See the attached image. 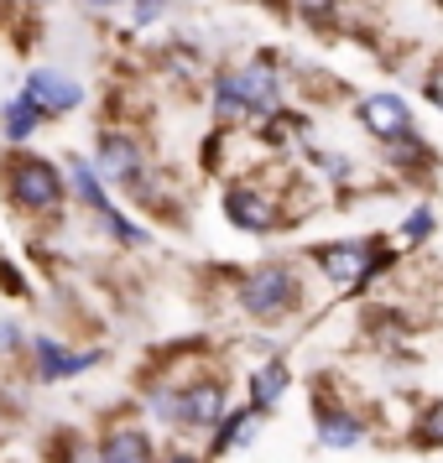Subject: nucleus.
<instances>
[{
  "label": "nucleus",
  "instance_id": "nucleus-5",
  "mask_svg": "<svg viewBox=\"0 0 443 463\" xmlns=\"http://www.w3.org/2000/svg\"><path fill=\"white\" fill-rule=\"evenodd\" d=\"M183 427H219L225 421V411H230V396H225V385L219 380H198V385H188L183 391Z\"/></svg>",
  "mask_w": 443,
  "mask_h": 463
},
{
  "label": "nucleus",
  "instance_id": "nucleus-13",
  "mask_svg": "<svg viewBox=\"0 0 443 463\" xmlns=\"http://www.w3.org/2000/svg\"><path fill=\"white\" fill-rule=\"evenodd\" d=\"M282 391H287V364H261L251 380V406L255 411H272L282 401Z\"/></svg>",
  "mask_w": 443,
  "mask_h": 463
},
{
  "label": "nucleus",
  "instance_id": "nucleus-10",
  "mask_svg": "<svg viewBox=\"0 0 443 463\" xmlns=\"http://www.w3.org/2000/svg\"><path fill=\"white\" fill-rule=\"evenodd\" d=\"M32 354H37V380H68V375H84L89 364H100V354H68L53 338H37Z\"/></svg>",
  "mask_w": 443,
  "mask_h": 463
},
{
  "label": "nucleus",
  "instance_id": "nucleus-23",
  "mask_svg": "<svg viewBox=\"0 0 443 463\" xmlns=\"http://www.w3.org/2000/svg\"><path fill=\"white\" fill-rule=\"evenodd\" d=\"M11 349H22V328L16 323H0V354H11Z\"/></svg>",
  "mask_w": 443,
  "mask_h": 463
},
{
  "label": "nucleus",
  "instance_id": "nucleus-26",
  "mask_svg": "<svg viewBox=\"0 0 443 463\" xmlns=\"http://www.w3.org/2000/svg\"><path fill=\"white\" fill-rule=\"evenodd\" d=\"M162 463H198V458H193L188 448H172V453H168V458H162Z\"/></svg>",
  "mask_w": 443,
  "mask_h": 463
},
{
  "label": "nucleus",
  "instance_id": "nucleus-16",
  "mask_svg": "<svg viewBox=\"0 0 443 463\" xmlns=\"http://www.w3.org/2000/svg\"><path fill=\"white\" fill-rule=\"evenodd\" d=\"M214 115H219V120H240V115H251L235 73H219V79H214Z\"/></svg>",
  "mask_w": 443,
  "mask_h": 463
},
{
  "label": "nucleus",
  "instance_id": "nucleus-15",
  "mask_svg": "<svg viewBox=\"0 0 443 463\" xmlns=\"http://www.w3.org/2000/svg\"><path fill=\"white\" fill-rule=\"evenodd\" d=\"M255 406H246V411H235L230 421H219V432H214V453H230V448H246L251 442V432H255Z\"/></svg>",
  "mask_w": 443,
  "mask_h": 463
},
{
  "label": "nucleus",
  "instance_id": "nucleus-6",
  "mask_svg": "<svg viewBox=\"0 0 443 463\" xmlns=\"http://www.w3.org/2000/svg\"><path fill=\"white\" fill-rule=\"evenodd\" d=\"M360 126L380 136V141H397V136L412 130V115H407L397 94H371V99H360Z\"/></svg>",
  "mask_w": 443,
  "mask_h": 463
},
{
  "label": "nucleus",
  "instance_id": "nucleus-24",
  "mask_svg": "<svg viewBox=\"0 0 443 463\" xmlns=\"http://www.w3.org/2000/svg\"><path fill=\"white\" fill-rule=\"evenodd\" d=\"M428 99H433V105L443 109V68H438V73H433V79H428Z\"/></svg>",
  "mask_w": 443,
  "mask_h": 463
},
{
  "label": "nucleus",
  "instance_id": "nucleus-1",
  "mask_svg": "<svg viewBox=\"0 0 443 463\" xmlns=\"http://www.w3.org/2000/svg\"><path fill=\"white\" fill-rule=\"evenodd\" d=\"M5 188H11V203H16V209H32V213L63 203V177H58V167L43 162V156H16L11 172H5Z\"/></svg>",
  "mask_w": 443,
  "mask_h": 463
},
{
  "label": "nucleus",
  "instance_id": "nucleus-14",
  "mask_svg": "<svg viewBox=\"0 0 443 463\" xmlns=\"http://www.w3.org/2000/svg\"><path fill=\"white\" fill-rule=\"evenodd\" d=\"M37 120H43V105L22 89V99H11V109H5V141H26L37 130Z\"/></svg>",
  "mask_w": 443,
  "mask_h": 463
},
{
  "label": "nucleus",
  "instance_id": "nucleus-19",
  "mask_svg": "<svg viewBox=\"0 0 443 463\" xmlns=\"http://www.w3.org/2000/svg\"><path fill=\"white\" fill-rule=\"evenodd\" d=\"M100 219H105V230L115 234V240H120V245H141V240H147V234L136 230V224H130V219H120V213L110 209V203H105V209H100Z\"/></svg>",
  "mask_w": 443,
  "mask_h": 463
},
{
  "label": "nucleus",
  "instance_id": "nucleus-11",
  "mask_svg": "<svg viewBox=\"0 0 443 463\" xmlns=\"http://www.w3.org/2000/svg\"><path fill=\"white\" fill-rule=\"evenodd\" d=\"M318 438H323V448H355L365 438V421L339 406H318Z\"/></svg>",
  "mask_w": 443,
  "mask_h": 463
},
{
  "label": "nucleus",
  "instance_id": "nucleus-4",
  "mask_svg": "<svg viewBox=\"0 0 443 463\" xmlns=\"http://www.w3.org/2000/svg\"><path fill=\"white\" fill-rule=\"evenodd\" d=\"M225 213H230V224L240 230H272L276 224V198L261 188H246V183H235L225 193Z\"/></svg>",
  "mask_w": 443,
  "mask_h": 463
},
{
  "label": "nucleus",
  "instance_id": "nucleus-18",
  "mask_svg": "<svg viewBox=\"0 0 443 463\" xmlns=\"http://www.w3.org/2000/svg\"><path fill=\"white\" fill-rule=\"evenodd\" d=\"M73 188L84 193V203H94V209H105V203H110L105 188H100V177H94V167H89V162H73Z\"/></svg>",
  "mask_w": 443,
  "mask_h": 463
},
{
  "label": "nucleus",
  "instance_id": "nucleus-9",
  "mask_svg": "<svg viewBox=\"0 0 443 463\" xmlns=\"http://www.w3.org/2000/svg\"><path fill=\"white\" fill-rule=\"evenodd\" d=\"M26 94L37 99L43 109H53V115H63V109H73L79 99H84V89L73 84L68 73H53V68H37V73H26Z\"/></svg>",
  "mask_w": 443,
  "mask_h": 463
},
{
  "label": "nucleus",
  "instance_id": "nucleus-25",
  "mask_svg": "<svg viewBox=\"0 0 443 463\" xmlns=\"http://www.w3.org/2000/svg\"><path fill=\"white\" fill-rule=\"evenodd\" d=\"M297 5H303L308 16H329V5H334V0H297Z\"/></svg>",
  "mask_w": 443,
  "mask_h": 463
},
{
  "label": "nucleus",
  "instance_id": "nucleus-2",
  "mask_svg": "<svg viewBox=\"0 0 443 463\" xmlns=\"http://www.w3.org/2000/svg\"><path fill=\"white\" fill-rule=\"evenodd\" d=\"M240 302L251 317H282L297 307V276L287 266H261L240 281Z\"/></svg>",
  "mask_w": 443,
  "mask_h": 463
},
{
  "label": "nucleus",
  "instance_id": "nucleus-27",
  "mask_svg": "<svg viewBox=\"0 0 443 463\" xmlns=\"http://www.w3.org/2000/svg\"><path fill=\"white\" fill-rule=\"evenodd\" d=\"M89 5H120V0H89Z\"/></svg>",
  "mask_w": 443,
  "mask_h": 463
},
{
  "label": "nucleus",
  "instance_id": "nucleus-3",
  "mask_svg": "<svg viewBox=\"0 0 443 463\" xmlns=\"http://www.w3.org/2000/svg\"><path fill=\"white\" fill-rule=\"evenodd\" d=\"M318 271L329 276L334 287H360L365 276L376 271V245H371V240H344V245H323V250H318Z\"/></svg>",
  "mask_w": 443,
  "mask_h": 463
},
{
  "label": "nucleus",
  "instance_id": "nucleus-7",
  "mask_svg": "<svg viewBox=\"0 0 443 463\" xmlns=\"http://www.w3.org/2000/svg\"><path fill=\"white\" fill-rule=\"evenodd\" d=\"M100 172H105L110 183H136L141 177V141L120 136V130L100 136Z\"/></svg>",
  "mask_w": 443,
  "mask_h": 463
},
{
  "label": "nucleus",
  "instance_id": "nucleus-20",
  "mask_svg": "<svg viewBox=\"0 0 443 463\" xmlns=\"http://www.w3.org/2000/svg\"><path fill=\"white\" fill-rule=\"evenodd\" d=\"M151 417L157 421H178L183 417V401L172 396V391H151Z\"/></svg>",
  "mask_w": 443,
  "mask_h": 463
},
{
  "label": "nucleus",
  "instance_id": "nucleus-8",
  "mask_svg": "<svg viewBox=\"0 0 443 463\" xmlns=\"http://www.w3.org/2000/svg\"><path fill=\"white\" fill-rule=\"evenodd\" d=\"M240 79V94H246V109H251L255 120H272L276 105H282V84H276V73L266 63H251L235 73Z\"/></svg>",
  "mask_w": 443,
  "mask_h": 463
},
{
  "label": "nucleus",
  "instance_id": "nucleus-17",
  "mask_svg": "<svg viewBox=\"0 0 443 463\" xmlns=\"http://www.w3.org/2000/svg\"><path fill=\"white\" fill-rule=\"evenodd\" d=\"M418 442L422 448H443V401H433L418 417Z\"/></svg>",
  "mask_w": 443,
  "mask_h": 463
},
{
  "label": "nucleus",
  "instance_id": "nucleus-21",
  "mask_svg": "<svg viewBox=\"0 0 443 463\" xmlns=\"http://www.w3.org/2000/svg\"><path fill=\"white\" fill-rule=\"evenodd\" d=\"M130 5H136V22H141V26L157 22V16L168 11V0H130Z\"/></svg>",
  "mask_w": 443,
  "mask_h": 463
},
{
  "label": "nucleus",
  "instance_id": "nucleus-12",
  "mask_svg": "<svg viewBox=\"0 0 443 463\" xmlns=\"http://www.w3.org/2000/svg\"><path fill=\"white\" fill-rule=\"evenodd\" d=\"M100 463H151V442L136 427H120L100 442Z\"/></svg>",
  "mask_w": 443,
  "mask_h": 463
},
{
  "label": "nucleus",
  "instance_id": "nucleus-22",
  "mask_svg": "<svg viewBox=\"0 0 443 463\" xmlns=\"http://www.w3.org/2000/svg\"><path fill=\"white\" fill-rule=\"evenodd\" d=\"M428 230H433V213L418 209L412 219H407V240H428Z\"/></svg>",
  "mask_w": 443,
  "mask_h": 463
}]
</instances>
